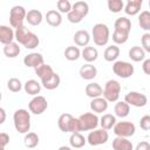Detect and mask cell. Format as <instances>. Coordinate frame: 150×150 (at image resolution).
<instances>
[{"label": "cell", "mask_w": 150, "mask_h": 150, "mask_svg": "<svg viewBox=\"0 0 150 150\" xmlns=\"http://www.w3.org/2000/svg\"><path fill=\"white\" fill-rule=\"evenodd\" d=\"M13 123L19 134H28L30 130V111L26 109H16L13 114Z\"/></svg>", "instance_id": "1"}, {"label": "cell", "mask_w": 150, "mask_h": 150, "mask_svg": "<svg viewBox=\"0 0 150 150\" xmlns=\"http://www.w3.org/2000/svg\"><path fill=\"white\" fill-rule=\"evenodd\" d=\"M89 13V5L86 1H76L73 4L71 11L67 14V19L70 23H80Z\"/></svg>", "instance_id": "2"}, {"label": "cell", "mask_w": 150, "mask_h": 150, "mask_svg": "<svg viewBox=\"0 0 150 150\" xmlns=\"http://www.w3.org/2000/svg\"><path fill=\"white\" fill-rule=\"evenodd\" d=\"M91 39L94 43L98 47H103L108 43L110 39V30L105 23H96L91 28Z\"/></svg>", "instance_id": "3"}, {"label": "cell", "mask_w": 150, "mask_h": 150, "mask_svg": "<svg viewBox=\"0 0 150 150\" xmlns=\"http://www.w3.org/2000/svg\"><path fill=\"white\" fill-rule=\"evenodd\" d=\"M121 94V84L117 80H109L105 82L103 88V97L108 102H117Z\"/></svg>", "instance_id": "4"}, {"label": "cell", "mask_w": 150, "mask_h": 150, "mask_svg": "<svg viewBox=\"0 0 150 150\" xmlns=\"http://www.w3.org/2000/svg\"><path fill=\"white\" fill-rule=\"evenodd\" d=\"M27 16V12L25 9V7L22 6H13L9 11V25L13 28H19L21 26H23V21L26 20Z\"/></svg>", "instance_id": "5"}, {"label": "cell", "mask_w": 150, "mask_h": 150, "mask_svg": "<svg viewBox=\"0 0 150 150\" xmlns=\"http://www.w3.org/2000/svg\"><path fill=\"white\" fill-rule=\"evenodd\" d=\"M114 134L116 135V137H124V138H129L131 136L135 135L136 131V127L132 122L130 121H121L117 122L112 129Z\"/></svg>", "instance_id": "6"}, {"label": "cell", "mask_w": 150, "mask_h": 150, "mask_svg": "<svg viewBox=\"0 0 150 150\" xmlns=\"http://www.w3.org/2000/svg\"><path fill=\"white\" fill-rule=\"evenodd\" d=\"M112 71L116 76L121 79H129L134 75L135 68L130 62L127 61H115L112 64Z\"/></svg>", "instance_id": "7"}, {"label": "cell", "mask_w": 150, "mask_h": 150, "mask_svg": "<svg viewBox=\"0 0 150 150\" xmlns=\"http://www.w3.org/2000/svg\"><path fill=\"white\" fill-rule=\"evenodd\" d=\"M109 139V134L104 129H95L91 130L87 136V143H89L91 146H97L101 144H105Z\"/></svg>", "instance_id": "8"}, {"label": "cell", "mask_w": 150, "mask_h": 150, "mask_svg": "<svg viewBox=\"0 0 150 150\" xmlns=\"http://www.w3.org/2000/svg\"><path fill=\"white\" fill-rule=\"evenodd\" d=\"M81 122V129L82 131H89V130H95L97 125L100 124V118L97 114L95 112H84L79 117Z\"/></svg>", "instance_id": "9"}, {"label": "cell", "mask_w": 150, "mask_h": 150, "mask_svg": "<svg viewBox=\"0 0 150 150\" xmlns=\"http://www.w3.org/2000/svg\"><path fill=\"white\" fill-rule=\"evenodd\" d=\"M48 108V102L46 100V97L41 96V95H38V96H34L29 103H28V109L32 114L34 115H41L43 114Z\"/></svg>", "instance_id": "10"}, {"label": "cell", "mask_w": 150, "mask_h": 150, "mask_svg": "<svg viewBox=\"0 0 150 150\" xmlns=\"http://www.w3.org/2000/svg\"><path fill=\"white\" fill-rule=\"evenodd\" d=\"M124 101L129 105H132V107H136V108H142V107L146 105L148 97L144 94L139 93V91H129L128 94H125Z\"/></svg>", "instance_id": "11"}, {"label": "cell", "mask_w": 150, "mask_h": 150, "mask_svg": "<svg viewBox=\"0 0 150 150\" xmlns=\"http://www.w3.org/2000/svg\"><path fill=\"white\" fill-rule=\"evenodd\" d=\"M43 63H45V60H43L42 54H40V53H29L23 57V64L28 68L35 69Z\"/></svg>", "instance_id": "12"}, {"label": "cell", "mask_w": 150, "mask_h": 150, "mask_svg": "<svg viewBox=\"0 0 150 150\" xmlns=\"http://www.w3.org/2000/svg\"><path fill=\"white\" fill-rule=\"evenodd\" d=\"M14 40H15V32L11 27L1 25L0 26V42L4 46H6V45L14 42Z\"/></svg>", "instance_id": "13"}, {"label": "cell", "mask_w": 150, "mask_h": 150, "mask_svg": "<svg viewBox=\"0 0 150 150\" xmlns=\"http://www.w3.org/2000/svg\"><path fill=\"white\" fill-rule=\"evenodd\" d=\"M108 103L109 102L103 96L97 97V98H93L90 101V110L95 114H103L108 109Z\"/></svg>", "instance_id": "14"}, {"label": "cell", "mask_w": 150, "mask_h": 150, "mask_svg": "<svg viewBox=\"0 0 150 150\" xmlns=\"http://www.w3.org/2000/svg\"><path fill=\"white\" fill-rule=\"evenodd\" d=\"M73 40H74V42H75V45L77 47H83L84 48V47H87L89 45V42L91 40V36L87 30L81 29V30H77L74 34Z\"/></svg>", "instance_id": "15"}, {"label": "cell", "mask_w": 150, "mask_h": 150, "mask_svg": "<svg viewBox=\"0 0 150 150\" xmlns=\"http://www.w3.org/2000/svg\"><path fill=\"white\" fill-rule=\"evenodd\" d=\"M79 74H80V76H81L83 80L90 81V80H93V79L96 77V75H97V69H96V67H95L93 63H86V64H83V66L80 68Z\"/></svg>", "instance_id": "16"}, {"label": "cell", "mask_w": 150, "mask_h": 150, "mask_svg": "<svg viewBox=\"0 0 150 150\" xmlns=\"http://www.w3.org/2000/svg\"><path fill=\"white\" fill-rule=\"evenodd\" d=\"M84 93L88 97H90L93 100V98H97V97L103 96V88L97 82H90L86 86Z\"/></svg>", "instance_id": "17"}, {"label": "cell", "mask_w": 150, "mask_h": 150, "mask_svg": "<svg viewBox=\"0 0 150 150\" xmlns=\"http://www.w3.org/2000/svg\"><path fill=\"white\" fill-rule=\"evenodd\" d=\"M45 20L52 27H59L62 23V15L57 9H50L46 13Z\"/></svg>", "instance_id": "18"}, {"label": "cell", "mask_w": 150, "mask_h": 150, "mask_svg": "<svg viewBox=\"0 0 150 150\" xmlns=\"http://www.w3.org/2000/svg\"><path fill=\"white\" fill-rule=\"evenodd\" d=\"M143 1L142 0H129L127 1V4L124 5V12L127 15H137L141 12Z\"/></svg>", "instance_id": "19"}, {"label": "cell", "mask_w": 150, "mask_h": 150, "mask_svg": "<svg viewBox=\"0 0 150 150\" xmlns=\"http://www.w3.org/2000/svg\"><path fill=\"white\" fill-rule=\"evenodd\" d=\"M81 57L87 62V63H91L94 61L97 60L98 57V50L93 47V46H87L82 49V53H81Z\"/></svg>", "instance_id": "20"}, {"label": "cell", "mask_w": 150, "mask_h": 150, "mask_svg": "<svg viewBox=\"0 0 150 150\" xmlns=\"http://www.w3.org/2000/svg\"><path fill=\"white\" fill-rule=\"evenodd\" d=\"M34 70H35V74L38 75V77H39L41 81H45V80L52 77V76L55 74V71L53 70L52 66H49V64H47V63H43V64L39 66V67L35 68Z\"/></svg>", "instance_id": "21"}, {"label": "cell", "mask_w": 150, "mask_h": 150, "mask_svg": "<svg viewBox=\"0 0 150 150\" xmlns=\"http://www.w3.org/2000/svg\"><path fill=\"white\" fill-rule=\"evenodd\" d=\"M41 83H39L36 80H28L25 82L23 84V90L26 94L32 95V96H38V94H40L41 91Z\"/></svg>", "instance_id": "22"}, {"label": "cell", "mask_w": 150, "mask_h": 150, "mask_svg": "<svg viewBox=\"0 0 150 150\" xmlns=\"http://www.w3.org/2000/svg\"><path fill=\"white\" fill-rule=\"evenodd\" d=\"M112 149L114 150H134V145L131 141L124 137H115L112 139Z\"/></svg>", "instance_id": "23"}, {"label": "cell", "mask_w": 150, "mask_h": 150, "mask_svg": "<svg viewBox=\"0 0 150 150\" xmlns=\"http://www.w3.org/2000/svg\"><path fill=\"white\" fill-rule=\"evenodd\" d=\"M120 48L118 46L116 45H110L108 46L105 49H104V53H103V59L107 61V62H112V61H116L117 57L120 56Z\"/></svg>", "instance_id": "24"}, {"label": "cell", "mask_w": 150, "mask_h": 150, "mask_svg": "<svg viewBox=\"0 0 150 150\" xmlns=\"http://www.w3.org/2000/svg\"><path fill=\"white\" fill-rule=\"evenodd\" d=\"M114 112H115V116L116 117L124 118L130 112V105L125 101H117L116 104H115V107H114Z\"/></svg>", "instance_id": "25"}, {"label": "cell", "mask_w": 150, "mask_h": 150, "mask_svg": "<svg viewBox=\"0 0 150 150\" xmlns=\"http://www.w3.org/2000/svg\"><path fill=\"white\" fill-rule=\"evenodd\" d=\"M116 123H117L116 116L112 115V114H103L102 117L100 118V125H101V128L104 129V130H107V131L114 129V127H115Z\"/></svg>", "instance_id": "26"}, {"label": "cell", "mask_w": 150, "mask_h": 150, "mask_svg": "<svg viewBox=\"0 0 150 150\" xmlns=\"http://www.w3.org/2000/svg\"><path fill=\"white\" fill-rule=\"evenodd\" d=\"M114 27H115L116 30H121V32H124V33L130 34V30H131V21L127 16H121V18H117L115 20Z\"/></svg>", "instance_id": "27"}, {"label": "cell", "mask_w": 150, "mask_h": 150, "mask_svg": "<svg viewBox=\"0 0 150 150\" xmlns=\"http://www.w3.org/2000/svg\"><path fill=\"white\" fill-rule=\"evenodd\" d=\"M73 118H74V116L69 112H64V114L60 115V117L57 120L59 129L62 132H69V128H70V123H71Z\"/></svg>", "instance_id": "28"}, {"label": "cell", "mask_w": 150, "mask_h": 150, "mask_svg": "<svg viewBox=\"0 0 150 150\" xmlns=\"http://www.w3.org/2000/svg\"><path fill=\"white\" fill-rule=\"evenodd\" d=\"M43 20L42 13L38 9H30L27 12V16H26V21L30 25V26H39Z\"/></svg>", "instance_id": "29"}, {"label": "cell", "mask_w": 150, "mask_h": 150, "mask_svg": "<svg viewBox=\"0 0 150 150\" xmlns=\"http://www.w3.org/2000/svg\"><path fill=\"white\" fill-rule=\"evenodd\" d=\"M2 52H4L5 56H7L8 59H14V57H16V56L20 54L21 48H20V45L14 41V42H12V43H9V45L4 46Z\"/></svg>", "instance_id": "30"}, {"label": "cell", "mask_w": 150, "mask_h": 150, "mask_svg": "<svg viewBox=\"0 0 150 150\" xmlns=\"http://www.w3.org/2000/svg\"><path fill=\"white\" fill-rule=\"evenodd\" d=\"M129 57L131 61L134 62H141V61H144L145 59V52L142 47L139 46H134L129 49V53H128Z\"/></svg>", "instance_id": "31"}, {"label": "cell", "mask_w": 150, "mask_h": 150, "mask_svg": "<svg viewBox=\"0 0 150 150\" xmlns=\"http://www.w3.org/2000/svg\"><path fill=\"white\" fill-rule=\"evenodd\" d=\"M30 30L26 27V26H21L19 28L15 29V41L19 43V45H25L26 41L28 40L29 35H30Z\"/></svg>", "instance_id": "32"}, {"label": "cell", "mask_w": 150, "mask_h": 150, "mask_svg": "<svg viewBox=\"0 0 150 150\" xmlns=\"http://www.w3.org/2000/svg\"><path fill=\"white\" fill-rule=\"evenodd\" d=\"M87 143V138L81 135L80 132H75V134H71L70 137H69V144L71 148H75V149H80L82 146H84V144Z\"/></svg>", "instance_id": "33"}, {"label": "cell", "mask_w": 150, "mask_h": 150, "mask_svg": "<svg viewBox=\"0 0 150 150\" xmlns=\"http://www.w3.org/2000/svg\"><path fill=\"white\" fill-rule=\"evenodd\" d=\"M61 83V79H60V75L57 73H55L52 77L45 80V81H41V84L43 86V88H46L47 90H54L56 89Z\"/></svg>", "instance_id": "34"}, {"label": "cell", "mask_w": 150, "mask_h": 150, "mask_svg": "<svg viewBox=\"0 0 150 150\" xmlns=\"http://www.w3.org/2000/svg\"><path fill=\"white\" fill-rule=\"evenodd\" d=\"M81 53L82 50H80V48L77 46H69L64 49V57L68 61H76L81 57Z\"/></svg>", "instance_id": "35"}, {"label": "cell", "mask_w": 150, "mask_h": 150, "mask_svg": "<svg viewBox=\"0 0 150 150\" xmlns=\"http://www.w3.org/2000/svg\"><path fill=\"white\" fill-rule=\"evenodd\" d=\"M39 142H40V138H39V135L35 134V132H28L23 137V144L26 148L28 149H34L39 145Z\"/></svg>", "instance_id": "36"}, {"label": "cell", "mask_w": 150, "mask_h": 150, "mask_svg": "<svg viewBox=\"0 0 150 150\" xmlns=\"http://www.w3.org/2000/svg\"><path fill=\"white\" fill-rule=\"evenodd\" d=\"M138 25L143 30H150V12L142 11L138 15Z\"/></svg>", "instance_id": "37"}, {"label": "cell", "mask_w": 150, "mask_h": 150, "mask_svg": "<svg viewBox=\"0 0 150 150\" xmlns=\"http://www.w3.org/2000/svg\"><path fill=\"white\" fill-rule=\"evenodd\" d=\"M22 88H23L22 82L16 77H11L7 81V89L9 91H12V93H19Z\"/></svg>", "instance_id": "38"}, {"label": "cell", "mask_w": 150, "mask_h": 150, "mask_svg": "<svg viewBox=\"0 0 150 150\" xmlns=\"http://www.w3.org/2000/svg\"><path fill=\"white\" fill-rule=\"evenodd\" d=\"M129 39V34L128 33H124V32H121V30H116L114 29V33H112V41L115 42V45H123L128 41Z\"/></svg>", "instance_id": "39"}, {"label": "cell", "mask_w": 150, "mask_h": 150, "mask_svg": "<svg viewBox=\"0 0 150 150\" xmlns=\"http://www.w3.org/2000/svg\"><path fill=\"white\" fill-rule=\"evenodd\" d=\"M107 5L111 13H120L122 9L124 11V2L122 0H108Z\"/></svg>", "instance_id": "40"}, {"label": "cell", "mask_w": 150, "mask_h": 150, "mask_svg": "<svg viewBox=\"0 0 150 150\" xmlns=\"http://www.w3.org/2000/svg\"><path fill=\"white\" fill-rule=\"evenodd\" d=\"M39 43H40V39L38 38L36 34H34V33L32 32L30 35H29V38H28V40H27L26 43L23 45V47H25L26 49H34V48H36V47L39 46Z\"/></svg>", "instance_id": "41"}, {"label": "cell", "mask_w": 150, "mask_h": 150, "mask_svg": "<svg viewBox=\"0 0 150 150\" xmlns=\"http://www.w3.org/2000/svg\"><path fill=\"white\" fill-rule=\"evenodd\" d=\"M56 7H57V11H59L61 14H62V13L68 14V13L71 11L73 5H71L70 1H68V0H59V1L56 2Z\"/></svg>", "instance_id": "42"}, {"label": "cell", "mask_w": 150, "mask_h": 150, "mask_svg": "<svg viewBox=\"0 0 150 150\" xmlns=\"http://www.w3.org/2000/svg\"><path fill=\"white\" fill-rule=\"evenodd\" d=\"M141 43H142V48L144 49V52L150 53V33H144L141 36Z\"/></svg>", "instance_id": "43"}, {"label": "cell", "mask_w": 150, "mask_h": 150, "mask_svg": "<svg viewBox=\"0 0 150 150\" xmlns=\"http://www.w3.org/2000/svg\"><path fill=\"white\" fill-rule=\"evenodd\" d=\"M139 127L142 130L148 131L150 130V115H144L139 120Z\"/></svg>", "instance_id": "44"}, {"label": "cell", "mask_w": 150, "mask_h": 150, "mask_svg": "<svg viewBox=\"0 0 150 150\" xmlns=\"http://www.w3.org/2000/svg\"><path fill=\"white\" fill-rule=\"evenodd\" d=\"M8 143H9V135L7 132H1L0 134V146L6 148Z\"/></svg>", "instance_id": "45"}, {"label": "cell", "mask_w": 150, "mask_h": 150, "mask_svg": "<svg viewBox=\"0 0 150 150\" xmlns=\"http://www.w3.org/2000/svg\"><path fill=\"white\" fill-rule=\"evenodd\" d=\"M134 150H150V143L146 141H142L136 145Z\"/></svg>", "instance_id": "46"}, {"label": "cell", "mask_w": 150, "mask_h": 150, "mask_svg": "<svg viewBox=\"0 0 150 150\" xmlns=\"http://www.w3.org/2000/svg\"><path fill=\"white\" fill-rule=\"evenodd\" d=\"M142 69H143L144 74L150 75V59H146V60L143 61V63H142Z\"/></svg>", "instance_id": "47"}, {"label": "cell", "mask_w": 150, "mask_h": 150, "mask_svg": "<svg viewBox=\"0 0 150 150\" xmlns=\"http://www.w3.org/2000/svg\"><path fill=\"white\" fill-rule=\"evenodd\" d=\"M0 115H1V118H0V124H2L6 120V111L4 108H0Z\"/></svg>", "instance_id": "48"}, {"label": "cell", "mask_w": 150, "mask_h": 150, "mask_svg": "<svg viewBox=\"0 0 150 150\" xmlns=\"http://www.w3.org/2000/svg\"><path fill=\"white\" fill-rule=\"evenodd\" d=\"M57 150H71V146H67V145H61Z\"/></svg>", "instance_id": "49"}, {"label": "cell", "mask_w": 150, "mask_h": 150, "mask_svg": "<svg viewBox=\"0 0 150 150\" xmlns=\"http://www.w3.org/2000/svg\"><path fill=\"white\" fill-rule=\"evenodd\" d=\"M0 150H6V149H5V148H1V149H0Z\"/></svg>", "instance_id": "50"}, {"label": "cell", "mask_w": 150, "mask_h": 150, "mask_svg": "<svg viewBox=\"0 0 150 150\" xmlns=\"http://www.w3.org/2000/svg\"><path fill=\"white\" fill-rule=\"evenodd\" d=\"M149 7H150V0H149Z\"/></svg>", "instance_id": "51"}, {"label": "cell", "mask_w": 150, "mask_h": 150, "mask_svg": "<svg viewBox=\"0 0 150 150\" xmlns=\"http://www.w3.org/2000/svg\"><path fill=\"white\" fill-rule=\"evenodd\" d=\"M97 150H101V149H97Z\"/></svg>", "instance_id": "52"}]
</instances>
